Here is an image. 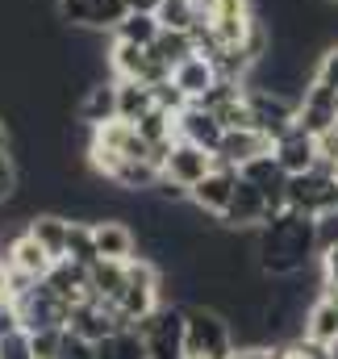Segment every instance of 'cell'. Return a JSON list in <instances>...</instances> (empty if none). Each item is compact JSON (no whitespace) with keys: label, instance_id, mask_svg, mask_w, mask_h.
Masks as SVG:
<instances>
[{"label":"cell","instance_id":"obj_30","mask_svg":"<svg viewBox=\"0 0 338 359\" xmlns=\"http://www.w3.org/2000/svg\"><path fill=\"white\" fill-rule=\"evenodd\" d=\"M196 8H192V0H163V8H159V25L163 29H192L196 25Z\"/></svg>","mask_w":338,"mask_h":359},{"label":"cell","instance_id":"obj_9","mask_svg":"<svg viewBox=\"0 0 338 359\" xmlns=\"http://www.w3.org/2000/svg\"><path fill=\"white\" fill-rule=\"evenodd\" d=\"M213 151H205V147H196V142H184V138H175L168 147V155H163V180H175V184H184V188H192L196 180H205L213 172Z\"/></svg>","mask_w":338,"mask_h":359},{"label":"cell","instance_id":"obj_15","mask_svg":"<svg viewBox=\"0 0 338 359\" xmlns=\"http://www.w3.org/2000/svg\"><path fill=\"white\" fill-rule=\"evenodd\" d=\"M121 326V318H117V309L113 305H104V301H96V297H88L80 305H72V313H67V330L72 334H80L88 343H100L109 330H117Z\"/></svg>","mask_w":338,"mask_h":359},{"label":"cell","instance_id":"obj_12","mask_svg":"<svg viewBox=\"0 0 338 359\" xmlns=\"http://www.w3.org/2000/svg\"><path fill=\"white\" fill-rule=\"evenodd\" d=\"M205 21L213 25V34H217L222 46H243L247 34L255 29V21H259V13H255L251 0H217V8Z\"/></svg>","mask_w":338,"mask_h":359},{"label":"cell","instance_id":"obj_32","mask_svg":"<svg viewBox=\"0 0 338 359\" xmlns=\"http://www.w3.org/2000/svg\"><path fill=\"white\" fill-rule=\"evenodd\" d=\"M17 188H21V172H17L13 155L0 151V205H8V201L17 196Z\"/></svg>","mask_w":338,"mask_h":359},{"label":"cell","instance_id":"obj_37","mask_svg":"<svg viewBox=\"0 0 338 359\" xmlns=\"http://www.w3.org/2000/svg\"><path fill=\"white\" fill-rule=\"evenodd\" d=\"M313 80L338 88V46H326V50H322V59H318V67H313Z\"/></svg>","mask_w":338,"mask_h":359},{"label":"cell","instance_id":"obj_43","mask_svg":"<svg viewBox=\"0 0 338 359\" xmlns=\"http://www.w3.org/2000/svg\"><path fill=\"white\" fill-rule=\"evenodd\" d=\"M0 301H13V284H8V259H0Z\"/></svg>","mask_w":338,"mask_h":359},{"label":"cell","instance_id":"obj_39","mask_svg":"<svg viewBox=\"0 0 338 359\" xmlns=\"http://www.w3.org/2000/svg\"><path fill=\"white\" fill-rule=\"evenodd\" d=\"M318 268H322V288H338V243L318 255Z\"/></svg>","mask_w":338,"mask_h":359},{"label":"cell","instance_id":"obj_18","mask_svg":"<svg viewBox=\"0 0 338 359\" xmlns=\"http://www.w3.org/2000/svg\"><path fill=\"white\" fill-rule=\"evenodd\" d=\"M92 234H96L100 259L130 264V259L138 255V234H134V226H126L121 217H100V222H92Z\"/></svg>","mask_w":338,"mask_h":359},{"label":"cell","instance_id":"obj_41","mask_svg":"<svg viewBox=\"0 0 338 359\" xmlns=\"http://www.w3.org/2000/svg\"><path fill=\"white\" fill-rule=\"evenodd\" d=\"M17 330H21V318H17L13 301H4V305H0V339H8V334H17Z\"/></svg>","mask_w":338,"mask_h":359},{"label":"cell","instance_id":"obj_10","mask_svg":"<svg viewBox=\"0 0 338 359\" xmlns=\"http://www.w3.org/2000/svg\"><path fill=\"white\" fill-rule=\"evenodd\" d=\"M267 196L255 188L251 180L238 172V184H234V196H230V205H226V213L217 217L226 230H259L263 222H267Z\"/></svg>","mask_w":338,"mask_h":359},{"label":"cell","instance_id":"obj_44","mask_svg":"<svg viewBox=\"0 0 338 359\" xmlns=\"http://www.w3.org/2000/svg\"><path fill=\"white\" fill-rule=\"evenodd\" d=\"M192 8H196V13H201V17H209V13H213V8H217V0H192Z\"/></svg>","mask_w":338,"mask_h":359},{"label":"cell","instance_id":"obj_13","mask_svg":"<svg viewBox=\"0 0 338 359\" xmlns=\"http://www.w3.org/2000/svg\"><path fill=\"white\" fill-rule=\"evenodd\" d=\"M301 339L313 343V347H322V351H334L338 347V297L330 292V288H322V292L309 301Z\"/></svg>","mask_w":338,"mask_h":359},{"label":"cell","instance_id":"obj_22","mask_svg":"<svg viewBox=\"0 0 338 359\" xmlns=\"http://www.w3.org/2000/svg\"><path fill=\"white\" fill-rule=\"evenodd\" d=\"M171 84L184 92L188 100H201L205 92L217 84V67H213L205 55H188L180 67H171Z\"/></svg>","mask_w":338,"mask_h":359},{"label":"cell","instance_id":"obj_1","mask_svg":"<svg viewBox=\"0 0 338 359\" xmlns=\"http://www.w3.org/2000/svg\"><path fill=\"white\" fill-rule=\"evenodd\" d=\"M322 243H318V222L292 209L271 213L259 230H255V268L271 280H288L301 276L318 264Z\"/></svg>","mask_w":338,"mask_h":359},{"label":"cell","instance_id":"obj_42","mask_svg":"<svg viewBox=\"0 0 338 359\" xmlns=\"http://www.w3.org/2000/svg\"><path fill=\"white\" fill-rule=\"evenodd\" d=\"M159 8H163V0H126V13H155L159 17Z\"/></svg>","mask_w":338,"mask_h":359},{"label":"cell","instance_id":"obj_7","mask_svg":"<svg viewBox=\"0 0 338 359\" xmlns=\"http://www.w3.org/2000/svg\"><path fill=\"white\" fill-rule=\"evenodd\" d=\"M234 184H238V168L213 163L209 176L196 180V184L188 188V205H192L196 213H205V217H222L226 205H230V196H234Z\"/></svg>","mask_w":338,"mask_h":359},{"label":"cell","instance_id":"obj_3","mask_svg":"<svg viewBox=\"0 0 338 359\" xmlns=\"http://www.w3.org/2000/svg\"><path fill=\"white\" fill-rule=\"evenodd\" d=\"M284 209L292 213H305V217H326V213H338V172L330 168H309V172H297L288 176V188H284Z\"/></svg>","mask_w":338,"mask_h":359},{"label":"cell","instance_id":"obj_26","mask_svg":"<svg viewBox=\"0 0 338 359\" xmlns=\"http://www.w3.org/2000/svg\"><path fill=\"white\" fill-rule=\"evenodd\" d=\"M155 109V88L138 80H117V117L121 121H142Z\"/></svg>","mask_w":338,"mask_h":359},{"label":"cell","instance_id":"obj_47","mask_svg":"<svg viewBox=\"0 0 338 359\" xmlns=\"http://www.w3.org/2000/svg\"><path fill=\"white\" fill-rule=\"evenodd\" d=\"M0 305H4V301H0Z\"/></svg>","mask_w":338,"mask_h":359},{"label":"cell","instance_id":"obj_8","mask_svg":"<svg viewBox=\"0 0 338 359\" xmlns=\"http://www.w3.org/2000/svg\"><path fill=\"white\" fill-rule=\"evenodd\" d=\"M297 126H305L313 138L322 130L338 126V88L322 84V80H309L305 92H301V100H297Z\"/></svg>","mask_w":338,"mask_h":359},{"label":"cell","instance_id":"obj_4","mask_svg":"<svg viewBox=\"0 0 338 359\" xmlns=\"http://www.w3.org/2000/svg\"><path fill=\"white\" fill-rule=\"evenodd\" d=\"M13 309H17L25 334H29V330H50V326L67 330V313H72V305H63V301L50 292L46 280H34L25 292H17V297H13Z\"/></svg>","mask_w":338,"mask_h":359},{"label":"cell","instance_id":"obj_20","mask_svg":"<svg viewBox=\"0 0 338 359\" xmlns=\"http://www.w3.org/2000/svg\"><path fill=\"white\" fill-rule=\"evenodd\" d=\"M50 284V292L63 301V305H80L92 297V280H88V268L72 264V259H55V268L42 276Z\"/></svg>","mask_w":338,"mask_h":359},{"label":"cell","instance_id":"obj_28","mask_svg":"<svg viewBox=\"0 0 338 359\" xmlns=\"http://www.w3.org/2000/svg\"><path fill=\"white\" fill-rule=\"evenodd\" d=\"M151 55L171 72V67H180L188 55H196V42H192L188 29H163V34L155 38V46H151Z\"/></svg>","mask_w":338,"mask_h":359},{"label":"cell","instance_id":"obj_38","mask_svg":"<svg viewBox=\"0 0 338 359\" xmlns=\"http://www.w3.org/2000/svg\"><path fill=\"white\" fill-rule=\"evenodd\" d=\"M0 359H34V351H29V334L17 330V334L0 339Z\"/></svg>","mask_w":338,"mask_h":359},{"label":"cell","instance_id":"obj_23","mask_svg":"<svg viewBox=\"0 0 338 359\" xmlns=\"http://www.w3.org/2000/svg\"><path fill=\"white\" fill-rule=\"evenodd\" d=\"M25 230L46 247L50 259H67V230H72V217H63V213H34V217L25 222Z\"/></svg>","mask_w":338,"mask_h":359},{"label":"cell","instance_id":"obj_17","mask_svg":"<svg viewBox=\"0 0 338 359\" xmlns=\"http://www.w3.org/2000/svg\"><path fill=\"white\" fill-rule=\"evenodd\" d=\"M63 21L84 25V29H109L126 17V0H59Z\"/></svg>","mask_w":338,"mask_h":359},{"label":"cell","instance_id":"obj_24","mask_svg":"<svg viewBox=\"0 0 338 359\" xmlns=\"http://www.w3.org/2000/svg\"><path fill=\"white\" fill-rule=\"evenodd\" d=\"M96 359H151V355H147V339L138 334V326H117L96 343Z\"/></svg>","mask_w":338,"mask_h":359},{"label":"cell","instance_id":"obj_14","mask_svg":"<svg viewBox=\"0 0 338 359\" xmlns=\"http://www.w3.org/2000/svg\"><path fill=\"white\" fill-rule=\"evenodd\" d=\"M271 155L280 159V168L288 172V176H297V172H309V168H318V138L305 130V126H288L276 142H271Z\"/></svg>","mask_w":338,"mask_h":359},{"label":"cell","instance_id":"obj_21","mask_svg":"<svg viewBox=\"0 0 338 359\" xmlns=\"http://www.w3.org/2000/svg\"><path fill=\"white\" fill-rule=\"evenodd\" d=\"M76 113H80V126H88V130L117 121V80H96L92 88H84Z\"/></svg>","mask_w":338,"mask_h":359},{"label":"cell","instance_id":"obj_36","mask_svg":"<svg viewBox=\"0 0 338 359\" xmlns=\"http://www.w3.org/2000/svg\"><path fill=\"white\" fill-rule=\"evenodd\" d=\"M155 104H159V109H168V113H180V109L188 104V96L175 88V84H171V76H168L163 84H155Z\"/></svg>","mask_w":338,"mask_h":359},{"label":"cell","instance_id":"obj_6","mask_svg":"<svg viewBox=\"0 0 338 359\" xmlns=\"http://www.w3.org/2000/svg\"><path fill=\"white\" fill-rule=\"evenodd\" d=\"M247 104H251V126L271 134V142L297 121V96H284V92L271 88H251L247 84Z\"/></svg>","mask_w":338,"mask_h":359},{"label":"cell","instance_id":"obj_16","mask_svg":"<svg viewBox=\"0 0 338 359\" xmlns=\"http://www.w3.org/2000/svg\"><path fill=\"white\" fill-rule=\"evenodd\" d=\"M222 134H226V126H222L209 109H201L196 100H188V104L175 113V138H184V142H196V147H205V151H217Z\"/></svg>","mask_w":338,"mask_h":359},{"label":"cell","instance_id":"obj_2","mask_svg":"<svg viewBox=\"0 0 338 359\" xmlns=\"http://www.w3.org/2000/svg\"><path fill=\"white\" fill-rule=\"evenodd\" d=\"M234 355V326L222 309L192 301L184 305V359H230Z\"/></svg>","mask_w":338,"mask_h":359},{"label":"cell","instance_id":"obj_27","mask_svg":"<svg viewBox=\"0 0 338 359\" xmlns=\"http://www.w3.org/2000/svg\"><path fill=\"white\" fill-rule=\"evenodd\" d=\"M163 34V25H159V17L155 13H126L117 25H113V38L117 42H134V46H155V38Z\"/></svg>","mask_w":338,"mask_h":359},{"label":"cell","instance_id":"obj_33","mask_svg":"<svg viewBox=\"0 0 338 359\" xmlns=\"http://www.w3.org/2000/svg\"><path fill=\"white\" fill-rule=\"evenodd\" d=\"M318 163L330 168V172H338V126H330V130L318 134Z\"/></svg>","mask_w":338,"mask_h":359},{"label":"cell","instance_id":"obj_31","mask_svg":"<svg viewBox=\"0 0 338 359\" xmlns=\"http://www.w3.org/2000/svg\"><path fill=\"white\" fill-rule=\"evenodd\" d=\"M29 351H34V359H59V351H63V330L59 326L29 330Z\"/></svg>","mask_w":338,"mask_h":359},{"label":"cell","instance_id":"obj_11","mask_svg":"<svg viewBox=\"0 0 338 359\" xmlns=\"http://www.w3.org/2000/svg\"><path fill=\"white\" fill-rule=\"evenodd\" d=\"M259 155H271V134H263V130H255V126H234V130H226L222 134V142H217V151H213V159L217 163H230V168H247L255 163Z\"/></svg>","mask_w":338,"mask_h":359},{"label":"cell","instance_id":"obj_19","mask_svg":"<svg viewBox=\"0 0 338 359\" xmlns=\"http://www.w3.org/2000/svg\"><path fill=\"white\" fill-rule=\"evenodd\" d=\"M243 176L251 180V184L259 188V192H263V196H267V209H271V213H280V209H284L288 172L280 168V159H276V155H259L255 163H247V168H243ZM271 213H267V217H271Z\"/></svg>","mask_w":338,"mask_h":359},{"label":"cell","instance_id":"obj_40","mask_svg":"<svg viewBox=\"0 0 338 359\" xmlns=\"http://www.w3.org/2000/svg\"><path fill=\"white\" fill-rule=\"evenodd\" d=\"M230 359H280V343H255V347H234Z\"/></svg>","mask_w":338,"mask_h":359},{"label":"cell","instance_id":"obj_29","mask_svg":"<svg viewBox=\"0 0 338 359\" xmlns=\"http://www.w3.org/2000/svg\"><path fill=\"white\" fill-rule=\"evenodd\" d=\"M67 259L80 264V268H92V264L100 259V251H96V234H92V222L72 217V230H67Z\"/></svg>","mask_w":338,"mask_h":359},{"label":"cell","instance_id":"obj_5","mask_svg":"<svg viewBox=\"0 0 338 359\" xmlns=\"http://www.w3.org/2000/svg\"><path fill=\"white\" fill-rule=\"evenodd\" d=\"M109 72H113V80H138V84H163L171 72L147 50V46H134V42H117L113 38V46H109Z\"/></svg>","mask_w":338,"mask_h":359},{"label":"cell","instance_id":"obj_25","mask_svg":"<svg viewBox=\"0 0 338 359\" xmlns=\"http://www.w3.org/2000/svg\"><path fill=\"white\" fill-rule=\"evenodd\" d=\"M88 280H92V297L117 309V301H121V292H126V264L96 259V264L88 268Z\"/></svg>","mask_w":338,"mask_h":359},{"label":"cell","instance_id":"obj_45","mask_svg":"<svg viewBox=\"0 0 338 359\" xmlns=\"http://www.w3.org/2000/svg\"><path fill=\"white\" fill-rule=\"evenodd\" d=\"M0 151H8V126H4V117H0Z\"/></svg>","mask_w":338,"mask_h":359},{"label":"cell","instance_id":"obj_46","mask_svg":"<svg viewBox=\"0 0 338 359\" xmlns=\"http://www.w3.org/2000/svg\"><path fill=\"white\" fill-rule=\"evenodd\" d=\"M330 4H338V0H330Z\"/></svg>","mask_w":338,"mask_h":359},{"label":"cell","instance_id":"obj_35","mask_svg":"<svg viewBox=\"0 0 338 359\" xmlns=\"http://www.w3.org/2000/svg\"><path fill=\"white\" fill-rule=\"evenodd\" d=\"M59 359H96V343H88L80 334L63 330V351H59Z\"/></svg>","mask_w":338,"mask_h":359},{"label":"cell","instance_id":"obj_34","mask_svg":"<svg viewBox=\"0 0 338 359\" xmlns=\"http://www.w3.org/2000/svg\"><path fill=\"white\" fill-rule=\"evenodd\" d=\"M280 359H334V355L305 343V339H292V343H280Z\"/></svg>","mask_w":338,"mask_h":359}]
</instances>
